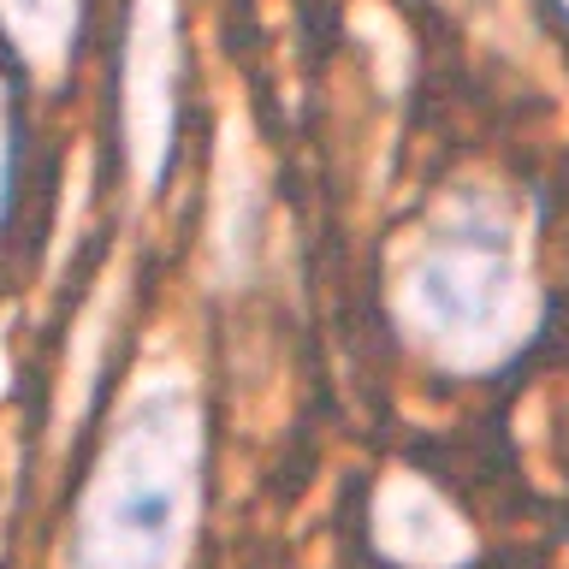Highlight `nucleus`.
Masks as SVG:
<instances>
[{
	"mask_svg": "<svg viewBox=\"0 0 569 569\" xmlns=\"http://www.w3.org/2000/svg\"><path fill=\"white\" fill-rule=\"evenodd\" d=\"M196 492V421L178 398L137 403L83 498L71 569H172Z\"/></svg>",
	"mask_w": 569,
	"mask_h": 569,
	"instance_id": "nucleus-1",
	"label": "nucleus"
},
{
	"mask_svg": "<svg viewBox=\"0 0 569 569\" xmlns=\"http://www.w3.org/2000/svg\"><path fill=\"white\" fill-rule=\"evenodd\" d=\"M0 208H7V131H0Z\"/></svg>",
	"mask_w": 569,
	"mask_h": 569,
	"instance_id": "nucleus-4",
	"label": "nucleus"
},
{
	"mask_svg": "<svg viewBox=\"0 0 569 569\" xmlns=\"http://www.w3.org/2000/svg\"><path fill=\"white\" fill-rule=\"evenodd\" d=\"M0 18H7L12 42L24 48L30 60L60 53L66 36H71V0H0Z\"/></svg>",
	"mask_w": 569,
	"mask_h": 569,
	"instance_id": "nucleus-3",
	"label": "nucleus"
},
{
	"mask_svg": "<svg viewBox=\"0 0 569 569\" xmlns=\"http://www.w3.org/2000/svg\"><path fill=\"white\" fill-rule=\"evenodd\" d=\"M416 302L439 332H487L510 302V238L492 220L445 226L421 249Z\"/></svg>",
	"mask_w": 569,
	"mask_h": 569,
	"instance_id": "nucleus-2",
	"label": "nucleus"
}]
</instances>
